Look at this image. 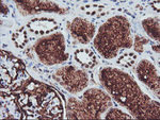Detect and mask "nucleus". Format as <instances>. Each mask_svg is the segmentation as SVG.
Wrapping results in <instances>:
<instances>
[{
    "label": "nucleus",
    "instance_id": "f257e3e1",
    "mask_svg": "<svg viewBox=\"0 0 160 120\" xmlns=\"http://www.w3.org/2000/svg\"><path fill=\"white\" fill-rule=\"evenodd\" d=\"M30 30L35 34H41L44 35L46 33H49L52 31L53 29H56V21L51 19L47 18H40V19H33L32 21H30V24H28Z\"/></svg>",
    "mask_w": 160,
    "mask_h": 120
},
{
    "label": "nucleus",
    "instance_id": "f03ea898",
    "mask_svg": "<svg viewBox=\"0 0 160 120\" xmlns=\"http://www.w3.org/2000/svg\"><path fill=\"white\" fill-rule=\"evenodd\" d=\"M75 58H76V60L78 61L80 64H82V65L86 66V67H92V66H94V64L96 63L94 54L88 49L78 50L76 52V54H75Z\"/></svg>",
    "mask_w": 160,
    "mask_h": 120
},
{
    "label": "nucleus",
    "instance_id": "7ed1b4c3",
    "mask_svg": "<svg viewBox=\"0 0 160 120\" xmlns=\"http://www.w3.org/2000/svg\"><path fill=\"white\" fill-rule=\"evenodd\" d=\"M135 60H136V55L133 53H125V54L120 58L118 63L122 64L124 67H129V66H131L135 63Z\"/></svg>",
    "mask_w": 160,
    "mask_h": 120
},
{
    "label": "nucleus",
    "instance_id": "20e7f679",
    "mask_svg": "<svg viewBox=\"0 0 160 120\" xmlns=\"http://www.w3.org/2000/svg\"><path fill=\"white\" fill-rule=\"evenodd\" d=\"M13 40H14V43L18 46V47H24L26 42H27V35H26V33L22 30V31L15 33L14 36H13Z\"/></svg>",
    "mask_w": 160,
    "mask_h": 120
},
{
    "label": "nucleus",
    "instance_id": "39448f33",
    "mask_svg": "<svg viewBox=\"0 0 160 120\" xmlns=\"http://www.w3.org/2000/svg\"><path fill=\"white\" fill-rule=\"evenodd\" d=\"M107 118H130V116L122 114L120 111H118V109H112V111L107 115Z\"/></svg>",
    "mask_w": 160,
    "mask_h": 120
},
{
    "label": "nucleus",
    "instance_id": "423d86ee",
    "mask_svg": "<svg viewBox=\"0 0 160 120\" xmlns=\"http://www.w3.org/2000/svg\"><path fill=\"white\" fill-rule=\"evenodd\" d=\"M1 9H2V13H3V14H7L8 10H7V7L3 3H1Z\"/></svg>",
    "mask_w": 160,
    "mask_h": 120
}]
</instances>
